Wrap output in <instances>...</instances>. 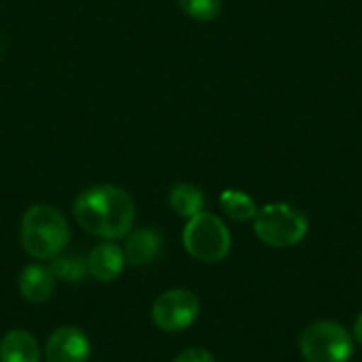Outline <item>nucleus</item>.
<instances>
[{"instance_id": "obj_10", "label": "nucleus", "mask_w": 362, "mask_h": 362, "mask_svg": "<svg viewBox=\"0 0 362 362\" xmlns=\"http://www.w3.org/2000/svg\"><path fill=\"white\" fill-rule=\"evenodd\" d=\"M55 291V276L49 267L28 265L19 276V293L30 303H45Z\"/></svg>"}, {"instance_id": "obj_17", "label": "nucleus", "mask_w": 362, "mask_h": 362, "mask_svg": "<svg viewBox=\"0 0 362 362\" xmlns=\"http://www.w3.org/2000/svg\"><path fill=\"white\" fill-rule=\"evenodd\" d=\"M354 339L362 346V314L356 318V322H354Z\"/></svg>"}, {"instance_id": "obj_4", "label": "nucleus", "mask_w": 362, "mask_h": 362, "mask_svg": "<svg viewBox=\"0 0 362 362\" xmlns=\"http://www.w3.org/2000/svg\"><path fill=\"white\" fill-rule=\"evenodd\" d=\"M182 244L195 261L221 263L231 250V233L216 214L199 212L189 218L182 231Z\"/></svg>"}, {"instance_id": "obj_15", "label": "nucleus", "mask_w": 362, "mask_h": 362, "mask_svg": "<svg viewBox=\"0 0 362 362\" xmlns=\"http://www.w3.org/2000/svg\"><path fill=\"white\" fill-rule=\"evenodd\" d=\"M180 8L197 21H212L223 8V0H178Z\"/></svg>"}, {"instance_id": "obj_2", "label": "nucleus", "mask_w": 362, "mask_h": 362, "mask_svg": "<svg viewBox=\"0 0 362 362\" xmlns=\"http://www.w3.org/2000/svg\"><path fill=\"white\" fill-rule=\"evenodd\" d=\"M70 242L64 214L47 204L30 206L21 218V246L36 261L55 259Z\"/></svg>"}, {"instance_id": "obj_16", "label": "nucleus", "mask_w": 362, "mask_h": 362, "mask_svg": "<svg viewBox=\"0 0 362 362\" xmlns=\"http://www.w3.org/2000/svg\"><path fill=\"white\" fill-rule=\"evenodd\" d=\"M174 362H216L214 361V356L208 352V350H204V348H189V350H185V352H180Z\"/></svg>"}, {"instance_id": "obj_13", "label": "nucleus", "mask_w": 362, "mask_h": 362, "mask_svg": "<svg viewBox=\"0 0 362 362\" xmlns=\"http://www.w3.org/2000/svg\"><path fill=\"white\" fill-rule=\"evenodd\" d=\"M221 208L229 218H233L238 223L252 221L259 212V208L250 195H246L242 191H233V189L221 193Z\"/></svg>"}, {"instance_id": "obj_9", "label": "nucleus", "mask_w": 362, "mask_h": 362, "mask_svg": "<svg viewBox=\"0 0 362 362\" xmlns=\"http://www.w3.org/2000/svg\"><path fill=\"white\" fill-rule=\"evenodd\" d=\"M125 238H127L125 250H123L125 261L134 267H142V265L153 263L161 252V244H163L161 235H159V231H155L151 227L129 231Z\"/></svg>"}, {"instance_id": "obj_3", "label": "nucleus", "mask_w": 362, "mask_h": 362, "mask_svg": "<svg viewBox=\"0 0 362 362\" xmlns=\"http://www.w3.org/2000/svg\"><path fill=\"white\" fill-rule=\"evenodd\" d=\"M310 229L308 216L288 204H269L255 216L257 238L272 248H288L299 244Z\"/></svg>"}, {"instance_id": "obj_7", "label": "nucleus", "mask_w": 362, "mask_h": 362, "mask_svg": "<svg viewBox=\"0 0 362 362\" xmlns=\"http://www.w3.org/2000/svg\"><path fill=\"white\" fill-rule=\"evenodd\" d=\"M91 344L78 327H59L45 346L47 362H89Z\"/></svg>"}, {"instance_id": "obj_11", "label": "nucleus", "mask_w": 362, "mask_h": 362, "mask_svg": "<svg viewBox=\"0 0 362 362\" xmlns=\"http://www.w3.org/2000/svg\"><path fill=\"white\" fill-rule=\"evenodd\" d=\"M0 362H40L36 339L28 331H8L0 339Z\"/></svg>"}, {"instance_id": "obj_5", "label": "nucleus", "mask_w": 362, "mask_h": 362, "mask_svg": "<svg viewBox=\"0 0 362 362\" xmlns=\"http://www.w3.org/2000/svg\"><path fill=\"white\" fill-rule=\"evenodd\" d=\"M299 350L305 362H348L354 354V339L341 325L320 320L301 333Z\"/></svg>"}, {"instance_id": "obj_14", "label": "nucleus", "mask_w": 362, "mask_h": 362, "mask_svg": "<svg viewBox=\"0 0 362 362\" xmlns=\"http://www.w3.org/2000/svg\"><path fill=\"white\" fill-rule=\"evenodd\" d=\"M51 274L55 276V280H64V282H81L89 272H87V261H83L81 257H55L51 263Z\"/></svg>"}, {"instance_id": "obj_6", "label": "nucleus", "mask_w": 362, "mask_h": 362, "mask_svg": "<svg viewBox=\"0 0 362 362\" xmlns=\"http://www.w3.org/2000/svg\"><path fill=\"white\" fill-rule=\"evenodd\" d=\"M199 316V299L187 288H172L161 293L153 308L151 318L157 329L165 333H180L189 329Z\"/></svg>"}, {"instance_id": "obj_1", "label": "nucleus", "mask_w": 362, "mask_h": 362, "mask_svg": "<svg viewBox=\"0 0 362 362\" xmlns=\"http://www.w3.org/2000/svg\"><path fill=\"white\" fill-rule=\"evenodd\" d=\"M74 218L87 233L112 242L125 238L134 229L136 204L121 187L95 185L78 193Z\"/></svg>"}, {"instance_id": "obj_12", "label": "nucleus", "mask_w": 362, "mask_h": 362, "mask_svg": "<svg viewBox=\"0 0 362 362\" xmlns=\"http://www.w3.org/2000/svg\"><path fill=\"white\" fill-rule=\"evenodd\" d=\"M168 202H170L172 210H174L178 216L193 218L195 214L204 212L206 197H204L202 189H197L195 185L178 182V185L172 187V191H170V195H168Z\"/></svg>"}, {"instance_id": "obj_8", "label": "nucleus", "mask_w": 362, "mask_h": 362, "mask_svg": "<svg viewBox=\"0 0 362 362\" xmlns=\"http://www.w3.org/2000/svg\"><path fill=\"white\" fill-rule=\"evenodd\" d=\"M125 252L121 246H117L115 242H102L98 244L89 257H87V272L100 280V282H112L117 280L123 269H125Z\"/></svg>"}]
</instances>
